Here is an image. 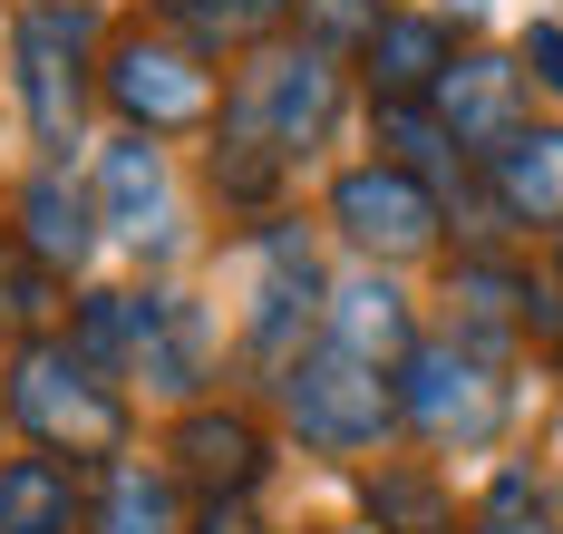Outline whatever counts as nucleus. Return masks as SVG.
Returning a JSON list of instances; mask_svg holds the SVG:
<instances>
[{
	"label": "nucleus",
	"mask_w": 563,
	"mask_h": 534,
	"mask_svg": "<svg viewBox=\"0 0 563 534\" xmlns=\"http://www.w3.org/2000/svg\"><path fill=\"white\" fill-rule=\"evenodd\" d=\"M282 418H291L301 447L360 457V447H379V437L398 427V369L350 359L340 341H311V351L282 369Z\"/></svg>",
	"instance_id": "obj_6"
},
{
	"label": "nucleus",
	"mask_w": 563,
	"mask_h": 534,
	"mask_svg": "<svg viewBox=\"0 0 563 534\" xmlns=\"http://www.w3.org/2000/svg\"><path fill=\"white\" fill-rule=\"evenodd\" d=\"M0 427H10V389H0Z\"/></svg>",
	"instance_id": "obj_26"
},
{
	"label": "nucleus",
	"mask_w": 563,
	"mask_h": 534,
	"mask_svg": "<svg viewBox=\"0 0 563 534\" xmlns=\"http://www.w3.org/2000/svg\"><path fill=\"white\" fill-rule=\"evenodd\" d=\"M486 194L506 224L563 234V126H515L506 146L486 156Z\"/></svg>",
	"instance_id": "obj_16"
},
{
	"label": "nucleus",
	"mask_w": 563,
	"mask_h": 534,
	"mask_svg": "<svg viewBox=\"0 0 563 534\" xmlns=\"http://www.w3.org/2000/svg\"><path fill=\"white\" fill-rule=\"evenodd\" d=\"M195 534H273V525H263L253 505H205V515H195Z\"/></svg>",
	"instance_id": "obj_25"
},
{
	"label": "nucleus",
	"mask_w": 563,
	"mask_h": 534,
	"mask_svg": "<svg viewBox=\"0 0 563 534\" xmlns=\"http://www.w3.org/2000/svg\"><path fill=\"white\" fill-rule=\"evenodd\" d=\"M88 49H98V20L78 10V0H40V10H20V30H10V59H20V108H30V136L49 146V166L78 146V126H88Z\"/></svg>",
	"instance_id": "obj_7"
},
{
	"label": "nucleus",
	"mask_w": 563,
	"mask_h": 534,
	"mask_svg": "<svg viewBox=\"0 0 563 534\" xmlns=\"http://www.w3.org/2000/svg\"><path fill=\"white\" fill-rule=\"evenodd\" d=\"M428 118L448 126V146L456 156H496L515 126H525V68L496 59V49H456V68L438 78V98H428Z\"/></svg>",
	"instance_id": "obj_10"
},
{
	"label": "nucleus",
	"mask_w": 563,
	"mask_h": 534,
	"mask_svg": "<svg viewBox=\"0 0 563 534\" xmlns=\"http://www.w3.org/2000/svg\"><path fill=\"white\" fill-rule=\"evenodd\" d=\"M291 10H301V40H311V49H350V59H360V40H369V30H379V10H389V0H291Z\"/></svg>",
	"instance_id": "obj_23"
},
{
	"label": "nucleus",
	"mask_w": 563,
	"mask_h": 534,
	"mask_svg": "<svg viewBox=\"0 0 563 534\" xmlns=\"http://www.w3.org/2000/svg\"><path fill=\"white\" fill-rule=\"evenodd\" d=\"M20 224H10V243L40 263V272H78L88 253H98V194L88 185H68V166H40V176L20 185V204H10Z\"/></svg>",
	"instance_id": "obj_15"
},
{
	"label": "nucleus",
	"mask_w": 563,
	"mask_h": 534,
	"mask_svg": "<svg viewBox=\"0 0 563 534\" xmlns=\"http://www.w3.org/2000/svg\"><path fill=\"white\" fill-rule=\"evenodd\" d=\"M398 418L438 447H496L515 418V369L506 351H476V341H418L398 369Z\"/></svg>",
	"instance_id": "obj_5"
},
{
	"label": "nucleus",
	"mask_w": 563,
	"mask_h": 534,
	"mask_svg": "<svg viewBox=\"0 0 563 534\" xmlns=\"http://www.w3.org/2000/svg\"><path fill=\"white\" fill-rule=\"evenodd\" d=\"M88 525V496L68 457H10L0 467V534H78Z\"/></svg>",
	"instance_id": "obj_18"
},
{
	"label": "nucleus",
	"mask_w": 563,
	"mask_h": 534,
	"mask_svg": "<svg viewBox=\"0 0 563 534\" xmlns=\"http://www.w3.org/2000/svg\"><path fill=\"white\" fill-rule=\"evenodd\" d=\"M466 534H563V486L534 476V467H506L486 496H476Z\"/></svg>",
	"instance_id": "obj_21"
},
{
	"label": "nucleus",
	"mask_w": 563,
	"mask_h": 534,
	"mask_svg": "<svg viewBox=\"0 0 563 534\" xmlns=\"http://www.w3.org/2000/svg\"><path fill=\"white\" fill-rule=\"evenodd\" d=\"M98 88H108V108L126 118V136H156V146L224 118V88H214L205 49H195L185 30H166V20L117 30L108 59H98Z\"/></svg>",
	"instance_id": "obj_4"
},
{
	"label": "nucleus",
	"mask_w": 563,
	"mask_h": 534,
	"mask_svg": "<svg viewBox=\"0 0 563 534\" xmlns=\"http://www.w3.org/2000/svg\"><path fill=\"white\" fill-rule=\"evenodd\" d=\"M10 427H30L40 457L68 467H117L126 457V389L58 331H30L10 359Z\"/></svg>",
	"instance_id": "obj_1"
},
{
	"label": "nucleus",
	"mask_w": 563,
	"mask_h": 534,
	"mask_svg": "<svg viewBox=\"0 0 563 534\" xmlns=\"http://www.w3.org/2000/svg\"><path fill=\"white\" fill-rule=\"evenodd\" d=\"M98 224L136 253H166L175 243V176L156 156V136H117L98 156Z\"/></svg>",
	"instance_id": "obj_12"
},
{
	"label": "nucleus",
	"mask_w": 563,
	"mask_h": 534,
	"mask_svg": "<svg viewBox=\"0 0 563 534\" xmlns=\"http://www.w3.org/2000/svg\"><path fill=\"white\" fill-rule=\"evenodd\" d=\"M515 68H525V88L563 98V20H534V30H525V49H515Z\"/></svg>",
	"instance_id": "obj_24"
},
{
	"label": "nucleus",
	"mask_w": 563,
	"mask_h": 534,
	"mask_svg": "<svg viewBox=\"0 0 563 534\" xmlns=\"http://www.w3.org/2000/svg\"><path fill=\"white\" fill-rule=\"evenodd\" d=\"M263 427L243 409H185L175 418V476L185 486H205V505H243L253 486H263Z\"/></svg>",
	"instance_id": "obj_14"
},
{
	"label": "nucleus",
	"mask_w": 563,
	"mask_h": 534,
	"mask_svg": "<svg viewBox=\"0 0 563 534\" xmlns=\"http://www.w3.org/2000/svg\"><path fill=\"white\" fill-rule=\"evenodd\" d=\"M331 126H340V59L311 49V40H282V49H253V68L224 88L214 146L263 156V166L291 176L311 146H331Z\"/></svg>",
	"instance_id": "obj_2"
},
{
	"label": "nucleus",
	"mask_w": 563,
	"mask_h": 534,
	"mask_svg": "<svg viewBox=\"0 0 563 534\" xmlns=\"http://www.w3.org/2000/svg\"><path fill=\"white\" fill-rule=\"evenodd\" d=\"M88 534H195V525H185V496H175L166 467L117 457L98 476V496H88Z\"/></svg>",
	"instance_id": "obj_19"
},
{
	"label": "nucleus",
	"mask_w": 563,
	"mask_h": 534,
	"mask_svg": "<svg viewBox=\"0 0 563 534\" xmlns=\"http://www.w3.org/2000/svg\"><path fill=\"white\" fill-rule=\"evenodd\" d=\"M68 341L98 359L108 379H136V389L185 399V409H195V389H205V369H214L205 311H195V301H175V292H88Z\"/></svg>",
	"instance_id": "obj_3"
},
{
	"label": "nucleus",
	"mask_w": 563,
	"mask_h": 534,
	"mask_svg": "<svg viewBox=\"0 0 563 534\" xmlns=\"http://www.w3.org/2000/svg\"><path fill=\"white\" fill-rule=\"evenodd\" d=\"M448 331L476 341V351L515 359V341L554 331V311H544V292H534V272H515V263H456L448 272Z\"/></svg>",
	"instance_id": "obj_11"
},
{
	"label": "nucleus",
	"mask_w": 563,
	"mask_h": 534,
	"mask_svg": "<svg viewBox=\"0 0 563 534\" xmlns=\"http://www.w3.org/2000/svg\"><path fill=\"white\" fill-rule=\"evenodd\" d=\"M321 341H340L350 359H379V369H408L418 321H408V301L369 272V282H340V292L321 301Z\"/></svg>",
	"instance_id": "obj_17"
},
{
	"label": "nucleus",
	"mask_w": 563,
	"mask_h": 534,
	"mask_svg": "<svg viewBox=\"0 0 563 534\" xmlns=\"http://www.w3.org/2000/svg\"><path fill=\"white\" fill-rule=\"evenodd\" d=\"M369 515H379V525H398V534H456V505L428 486V476H408V467L369 476Z\"/></svg>",
	"instance_id": "obj_22"
},
{
	"label": "nucleus",
	"mask_w": 563,
	"mask_h": 534,
	"mask_svg": "<svg viewBox=\"0 0 563 534\" xmlns=\"http://www.w3.org/2000/svg\"><path fill=\"white\" fill-rule=\"evenodd\" d=\"M243 263H253V301H243V359H253V369H291V359L311 351V341H321V263H311V234H301V224H263V234H253V253H243Z\"/></svg>",
	"instance_id": "obj_8"
},
{
	"label": "nucleus",
	"mask_w": 563,
	"mask_h": 534,
	"mask_svg": "<svg viewBox=\"0 0 563 534\" xmlns=\"http://www.w3.org/2000/svg\"><path fill=\"white\" fill-rule=\"evenodd\" d=\"M156 20L185 30V40L214 59V49H263L282 20H291V0H156Z\"/></svg>",
	"instance_id": "obj_20"
},
{
	"label": "nucleus",
	"mask_w": 563,
	"mask_h": 534,
	"mask_svg": "<svg viewBox=\"0 0 563 534\" xmlns=\"http://www.w3.org/2000/svg\"><path fill=\"white\" fill-rule=\"evenodd\" d=\"M448 68H456V40L428 10H379V30L360 40V78H369L379 108H428Z\"/></svg>",
	"instance_id": "obj_13"
},
{
	"label": "nucleus",
	"mask_w": 563,
	"mask_h": 534,
	"mask_svg": "<svg viewBox=\"0 0 563 534\" xmlns=\"http://www.w3.org/2000/svg\"><path fill=\"white\" fill-rule=\"evenodd\" d=\"M331 224L369 263H418V253H438V224H448V204H438V185L389 166V156H369V166H350L331 185Z\"/></svg>",
	"instance_id": "obj_9"
}]
</instances>
